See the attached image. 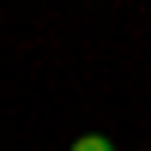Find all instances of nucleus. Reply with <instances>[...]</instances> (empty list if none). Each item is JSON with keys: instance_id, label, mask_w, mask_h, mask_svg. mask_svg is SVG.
<instances>
[{"instance_id": "f257e3e1", "label": "nucleus", "mask_w": 151, "mask_h": 151, "mask_svg": "<svg viewBox=\"0 0 151 151\" xmlns=\"http://www.w3.org/2000/svg\"><path fill=\"white\" fill-rule=\"evenodd\" d=\"M73 151H115V145H109L103 133H85V139H73Z\"/></svg>"}]
</instances>
